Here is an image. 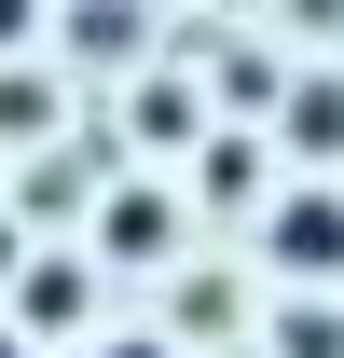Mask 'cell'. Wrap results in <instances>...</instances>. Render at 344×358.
Masks as SVG:
<instances>
[{"label": "cell", "mask_w": 344, "mask_h": 358, "mask_svg": "<svg viewBox=\"0 0 344 358\" xmlns=\"http://www.w3.org/2000/svg\"><path fill=\"white\" fill-rule=\"evenodd\" d=\"M261 262L303 275V289H331V275H344V193H331V179H303V193L261 207Z\"/></svg>", "instance_id": "cell-1"}, {"label": "cell", "mask_w": 344, "mask_h": 358, "mask_svg": "<svg viewBox=\"0 0 344 358\" xmlns=\"http://www.w3.org/2000/svg\"><path fill=\"white\" fill-rule=\"evenodd\" d=\"M96 262H179V193L124 179V193L96 207Z\"/></svg>", "instance_id": "cell-2"}, {"label": "cell", "mask_w": 344, "mask_h": 358, "mask_svg": "<svg viewBox=\"0 0 344 358\" xmlns=\"http://www.w3.org/2000/svg\"><path fill=\"white\" fill-rule=\"evenodd\" d=\"M193 193H207V207H261V193H275V138H261V124H220L207 152H193Z\"/></svg>", "instance_id": "cell-3"}, {"label": "cell", "mask_w": 344, "mask_h": 358, "mask_svg": "<svg viewBox=\"0 0 344 358\" xmlns=\"http://www.w3.org/2000/svg\"><path fill=\"white\" fill-rule=\"evenodd\" d=\"M275 152H303V166H344V69H303L289 110H275Z\"/></svg>", "instance_id": "cell-4"}, {"label": "cell", "mask_w": 344, "mask_h": 358, "mask_svg": "<svg viewBox=\"0 0 344 358\" xmlns=\"http://www.w3.org/2000/svg\"><path fill=\"white\" fill-rule=\"evenodd\" d=\"M207 96H220V110H248V124H261V110H289V69H275V55H261V42H220V69H207Z\"/></svg>", "instance_id": "cell-5"}, {"label": "cell", "mask_w": 344, "mask_h": 358, "mask_svg": "<svg viewBox=\"0 0 344 358\" xmlns=\"http://www.w3.org/2000/svg\"><path fill=\"white\" fill-rule=\"evenodd\" d=\"M69 317H83V262H28V275H14V331H28V345L69 331Z\"/></svg>", "instance_id": "cell-6"}, {"label": "cell", "mask_w": 344, "mask_h": 358, "mask_svg": "<svg viewBox=\"0 0 344 358\" xmlns=\"http://www.w3.org/2000/svg\"><path fill=\"white\" fill-rule=\"evenodd\" d=\"M0 138H55V69H0Z\"/></svg>", "instance_id": "cell-7"}, {"label": "cell", "mask_w": 344, "mask_h": 358, "mask_svg": "<svg viewBox=\"0 0 344 358\" xmlns=\"http://www.w3.org/2000/svg\"><path fill=\"white\" fill-rule=\"evenodd\" d=\"M69 42H83V55H138V42H152V14H138V0H83Z\"/></svg>", "instance_id": "cell-8"}, {"label": "cell", "mask_w": 344, "mask_h": 358, "mask_svg": "<svg viewBox=\"0 0 344 358\" xmlns=\"http://www.w3.org/2000/svg\"><path fill=\"white\" fill-rule=\"evenodd\" d=\"M275 358H344V317H331V303H317V289H303V303H289V317H275Z\"/></svg>", "instance_id": "cell-9"}, {"label": "cell", "mask_w": 344, "mask_h": 358, "mask_svg": "<svg viewBox=\"0 0 344 358\" xmlns=\"http://www.w3.org/2000/svg\"><path fill=\"white\" fill-rule=\"evenodd\" d=\"M193 124H207L193 83H138V138H193Z\"/></svg>", "instance_id": "cell-10"}, {"label": "cell", "mask_w": 344, "mask_h": 358, "mask_svg": "<svg viewBox=\"0 0 344 358\" xmlns=\"http://www.w3.org/2000/svg\"><path fill=\"white\" fill-rule=\"evenodd\" d=\"M42 14H55V0H0V69H14V55L42 42Z\"/></svg>", "instance_id": "cell-11"}, {"label": "cell", "mask_w": 344, "mask_h": 358, "mask_svg": "<svg viewBox=\"0 0 344 358\" xmlns=\"http://www.w3.org/2000/svg\"><path fill=\"white\" fill-rule=\"evenodd\" d=\"M96 358H179V345H166V331H138V345H96Z\"/></svg>", "instance_id": "cell-12"}, {"label": "cell", "mask_w": 344, "mask_h": 358, "mask_svg": "<svg viewBox=\"0 0 344 358\" xmlns=\"http://www.w3.org/2000/svg\"><path fill=\"white\" fill-rule=\"evenodd\" d=\"M289 14H303V28H344V0H289Z\"/></svg>", "instance_id": "cell-13"}, {"label": "cell", "mask_w": 344, "mask_h": 358, "mask_svg": "<svg viewBox=\"0 0 344 358\" xmlns=\"http://www.w3.org/2000/svg\"><path fill=\"white\" fill-rule=\"evenodd\" d=\"M0 358H28V331H0Z\"/></svg>", "instance_id": "cell-14"}]
</instances>
